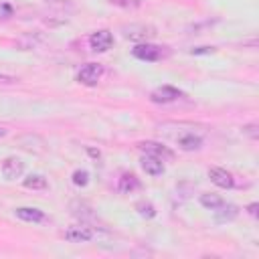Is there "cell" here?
<instances>
[{
	"instance_id": "1",
	"label": "cell",
	"mask_w": 259,
	"mask_h": 259,
	"mask_svg": "<svg viewBox=\"0 0 259 259\" xmlns=\"http://www.w3.org/2000/svg\"><path fill=\"white\" fill-rule=\"evenodd\" d=\"M103 75V67L99 63H87L85 67H81V71L77 73V81L81 85H87V87H93L99 83Z\"/></svg>"
},
{
	"instance_id": "2",
	"label": "cell",
	"mask_w": 259,
	"mask_h": 259,
	"mask_svg": "<svg viewBox=\"0 0 259 259\" xmlns=\"http://www.w3.org/2000/svg\"><path fill=\"white\" fill-rule=\"evenodd\" d=\"M111 45H113V36L109 30H97L89 36V47L95 53H105L111 49Z\"/></svg>"
},
{
	"instance_id": "3",
	"label": "cell",
	"mask_w": 259,
	"mask_h": 259,
	"mask_svg": "<svg viewBox=\"0 0 259 259\" xmlns=\"http://www.w3.org/2000/svg\"><path fill=\"white\" fill-rule=\"evenodd\" d=\"M180 95H182V91H178L176 87H172V85H162V87H158V89L152 91L150 99H152L154 103H172V101H176Z\"/></svg>"
},
{
	"instance_id": "4",
	"label": "cell",
	"mask_w": 259,
	"mask_h": 259,
	"mask_svg": "<svg viewBox=\"0 0 259 259\" xmlns=\"http://www.w3.org/2000/svg\"><path fill=\"white\" fill-rule=\"evenodd\" d=\"M132 55H134L136 59H142V61H158V59L162 57V49L156 47V45L146 42V45L134 47V49H132Z\"/></svg>"
},
{
	"instance_id": "5",
	"label": "cell",
	"mask_w": 259,
	"mask_h": 259,
	"mask_svg": "<svg viewBox=\"0 0 259 259\" xmlns=\"http://www.w3.org/2000/svg\"><path fill=\"white\" fill-rule=\"evenodd\" d=\"M0 170H2V174H4L6 180H14V178H20V176H22L24 164H22L18 158H12V156H10V158H6V160L2 162Z\"/></svg>"
},
{
	"instance_id": "6",
	"label": "cell",
	"mask_w": 259,
	"mask_h": 259,
	"mask_svg": "<svg viewBox=\"0 0 259 259\" xmlns=\"http://www.w3.org/2000/svg\"><path fill=\"white\" fill-rule=\"evenodd\" d=\"M208 178L212 184H217L219 188H233L235 180H233V174L227 172L225 168H208Z\"/></svg>"
},
{
	"instance_id": "7",
	"label": "cell",
	"mask_w": 259,
	"mask_h": 259,
	"mask_svg": "<svg viewBox=\"0 0 259 259\" xmlns=\"http://www.w3.org/2000/svg\"><path fill=\"white\" fill-rule=\"evenodd\" d=\"M65 239H67L69 243H85V241H91V239H93V231H91L89 227H81V225L69 227V229L65 231Z\"/></svg>"
},
{
	"instance_id": "8",
	"label": "cell",
	"mask_w": 259,
	"mask_h": 259,
	"mask_svg": "<svg viewBox=\"0 0 259 259\" xmlns=\"http://www.w3.org/2000/svg\"><path fill=\"white\" fill-rule=\"evenodd\" d=\"M154 34H156L154 28L146 26V24H132V26L123 28V36L132 38V40H146L148 36H154Z\"/></svg>"
},
{
	"instance_id": "9",
	"label": "cell",
	"mask_w": 259,
	"mask_h": 259,
	"mask_svg": "<svg viewBox=\"0 0 259 259\" xmlns=\"http://www.w3.org/2000/svg\"><path fill=\"white\" fill-rule=\"evenodd\" d=\"M138 146H140V150H144V152H146V154H150V156H156V158H160L162 162L172 158V152H170L166 146L158 144V142H140Z\"/></svg>"
},
{
	"instance_id": "10",
	"label": "cell",
	"mask_w": 259,
	"mask_h": 259,
	"mask_svg": "<svg viewBox=\"0 0 259 259\" xmlns=\"http://www.w3.org/2000/svg\"><path fill=\"white\" fill-rule=\"evenodd\" d=\"M142 168H144V172L150 174V176H160V174L164 172V162H162L160 158H156V156L146 154V156L142 158Z\"/></svg>"
},
{
	"instance_id": "11",
	"label": "cell",
	"mask_w": 259,
	"mask_h": 259,
	"mask_svg": "<svg viewBox=\"0 0 259 259\" xmlns=\"http://www.w3.org/2000/svg\"><path fill=\"white\" fill-rule=\"evenodd\" d=\"M14 214L20 221H26V223H42L45 221V212L38 210V208H30V206H20V208L14 210Z\"/></svg>"
},
{
	"instance_id": "12",
	"label": "cell",
	"mask_w": 259,
	"mask_h": 259,
	"mask_svg": "<svg viewBox=\"0 0 259 259\" xmlns=\"http://www.w3.org/2000/svg\"><path fill=\"white\" fill-rule=\"evenodd\" d=\"M178 146L186 152H192V150H198L202 146V138L200 136H194V134H186V136H180L178 138Z\"/></svg>"
},
{
	"instance_id": "13",
	"label": "cell",
	"mask_w": 259,
	"mask_h": 259,
	"mask_svg": "<svg viewBox=\"0 0 259 259\" xmlns=\"http://www.w3.org/2000/svg\"><path fill=\"white\" fill-rule=\"evenodd\" d=\"M117 188H119V192L130 194V192H134V190H138V188H140V180H138L134 174H123V176L119 178Z\"/></svg>"
},
{
	"instance_id": "14",
	"label": "cell",
	"mask_w": 259,
	"mask_h": 259,
	"mask_svg": "<svg viewBox=\"0 0 259 259\" xmlns=\"http://www.w3.org/2000/svg\"><path fill=\"white\" fill-rule=\"evenodd\" d=\"M200 204L208 210H217L223 204V198L217 196V194H200Z\"/></svg>"
},
{
	"instance_id": "15",
	"label": "cell",
	"mask_w": 259,
	"mask_h": 259,
	"mask_svg": "<svg viewBox=\"0 0 259 259\" xmlns=\"http://www.w3.org/2000/svg\"><path fill=\"white\" fill-rule=\"evenodd\" d=\"M214 212H217L219 221H231V219L237 217V206H233V204H225V202H223Z\"/></svg>"
},
{
	"instance_id": "16",
	"label": "cell",
	"mask_w": 259,
	"mask_h": 259,
	"mask_svg": "<svg viewBox=\"0 0 259 259\" xmlns=\"http://www.w3.org/2000/svg\"><path fill=\"white\" fill-rule=\"evenodd\" d=\"M24 186L26 188H32V190H42V188H47V180L42 176H38V174H30L24 180Z\"/></svg>"
},
{
	"instance_id": "17",
	"label": "cell",
	"mask_w": 259,
	"mask_h": 259,
	"mask_svg": "<svg viewBox=\"0 0 259 259\" xmlns=\"http://www.w3.org/2000/svg\"><path fill=\"white\" fill-rule=\"evenodd\" d=\"M111 6H117V8H123V10H136L142 6V0H109Z\"/></svg>"
},
{
	"instance_id": "18",
	"label": "cell",
	"mask_w": 259,
	"mask_h": 259,
	"mask_svg": "<svg viewBox=\"0 0 259 259\" xmlns=\"http://www.w3.org/2000/svg\"><path fill=\"white\" fill-rule=\"evenodd\" d=\"M136 208H138V212L142 214V217H146V219H152V217H156V208L150 204V202H138L136 204Z\"/></svg>"
},
{
	"instance_id": "19",
	"label": "cell",
	"mask_w": 259,
	"mask_h": 259,
	"mask_svg": "<svg viewBox=\"0 0 259 259\" xmlns=\"http://www.w3.org/2000/svg\"><path fill=\"white\" fill-rule=\"evenodd\" d=\"M73 182L77 186H85L89 182V174L85 170H77V172H73Z\"/></svg>"
},
{
	"instance_id": "20",
	"label": "cell",
	"mask_w": 259,
	"mask_h": 259,
	"mask_svg": "<svg viewBox=\"0 0 259 259\" xmlns=\"http://www.w3.org/2000/svg\"><path fill=\"white\" fill-rule=\"evenodd\" d=\"M243 134H247V136H249V138H253V140H257V136H259V134H257V125H255V123L245 125V127H243Z\"/></svg>"
},
{
	"instance_id": "21",
	"label": "cell",
	"mask_w": 259,
	"mask_h": 259,
	"mask_svg": "<svg viewBox=\"0 0 259 259\" xmlns=\"http://www.w3.org/2000/svg\"><path fill=\"white\" fill-rule=\"evenodd\" d=\"M192 55H200V53H212V47H200V49H192Z\"/></svg>"
},
{
	"instance_id": "22",
	"label": "cell",
	"mask_w": 259,
	"mask_h": 259,
	"mask_svg": "<svg viewBox=\"0 0 259 259\" xmlns=\"http://www.w3.org/2000/svg\"><path fill=\"white\" fill-rule=\"evenodd\" d=\"M47 4H51V6H57V8H63L65 6V0H45Z\"/></svg>"
},
{
	"instance_id": "23",
	"label": "cell",
	"mask_w": 259,
	"mask_h": 259,
	"mask_svg": "<svg viewBox=\"0 0 259 259\" xmlns=\"http://www.w3.org/2000/svg\"><path fill=\"white\" fill-rule=\"evenodd\" d=\"M249 212H251L253 217L257 214V204H255V202H253V204H249Z\"/></svg>"
},
{
	"instance_id": "24",
	"label": "cell",
	"mask_w": 259,
	"mask_h": 259,
	"mask_svg": "<svg viewBox=\"0 0 259 259\" xmlns=\"http://www.w3.org/2000/svg\"><path fill=\"white\" fill-rule=\"evenodd\" d=\"M4 136H6V130H4V127H0V138H4Z\"/></svg>"
}]
</instances>
